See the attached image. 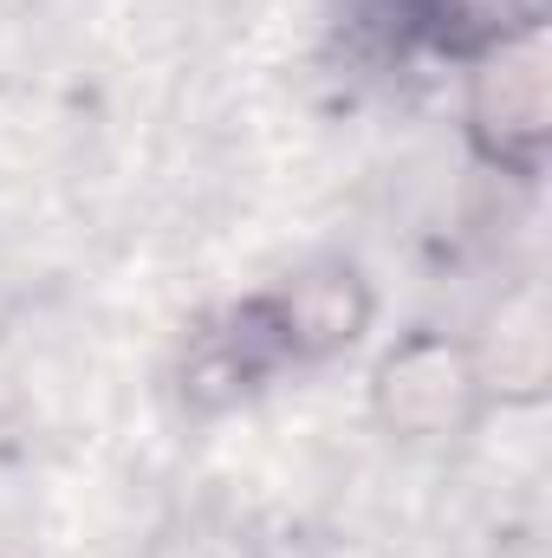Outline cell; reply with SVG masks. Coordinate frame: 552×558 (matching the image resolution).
<instances>
[{"label": "cell", "instance_id": "cell-7", "mask_svg": "<svg viewBox=\"0 0 552 558\" xmlns=\"http://www.w3.org/2000/svg\"><path fill=\"white\" fill-rule=\"evenodd\" d=\"M0 338H7V299H0Z\"/></svg>", "mask_w": 552, "mask_h": 558}, {"label": "cell", "instance_id": "cell-3", "mask_svg": "<svg viewBox=\"0 0 552 558\" xmlns=\"http://www.w3.org/2000/svg\"><path fill=\"white\" fill-rule=\"evenodd\" d=\"M254 305H261V318H267V331H274V344L292 377L351 357L371 338V325H377V286H371V274L351 254L299 260L292 274L261 286Z\"/></svg>", "mask_w": 552, "mask_h": 558}, {"label": "cell", "instance_id": "cell-4", "mask_svg": "<svg viewBox=\"0 0 552 558\" xmlns=\"http://www.w3.org/2000/svg\"><path fill=\"white\" fill-rule=\"evenodd\" d=\"M286 377L292 371L279 357V344H274V331H267V318H261V305H254V292L202 312L182 331V351H176V371H169L182 416H195V422L235 416V410L261 403Z\"/></svg>", "mask_w": 552, "mask_h": 558}, {"label": "cell", "instance_id": "cell-5", "mask_svg": "<svg viewBox=\"0 0 552 558\" xmlns=\"http://www.w3.org/2000/svg\"><path fill=\"white\" fill-rule=\"evenodd\" d=\"M143 558H267V553H261V539L235 513H221V507H182V513H169L149 533Z\"/></svg>", "mask_w": 552, "mask_h": 558}, {"label": "cell", "instance_id": "cell-2", "mask_svg": "<svg viewBox=\"0 0 552 558\" xmlns=\"http://www.w3.org/2000/svg\"><path fill=\"white\" fill-rule=\"evenodd\" d=\"M461 143L507 182H540L552 162V20L527 13L461 52Z\"/></svg>", "mask_w": 552, "mask_h": 558}, {"label": "cell", "instance_id": "cell-1", "mask_svg": "<svg viewBox=\"0 0 552 558\" xmlns=\"http://www.w3.org/2000/svg\"><path fill=\"white\" fill-rule=\"evenodd\" d=\"M364 410H371V428L391 448L442 454V448H461L501 403H494V384H488L475 331L422 318V325H404L371 357Z\"/></svg>", "mask_w": 552, "mask_h": 558}, {"label": "cell", "instance_id": "cell-6", "mask_svg": "<svg viewBox=\"0 0 552 558\" xmlns=\"http://www.w3.org/2000/svg\"><path fill=\"white\" fill-rule=\"evenodd\" d=\"M494 558H547V539H540V533H507V539L494 546Z\"/></svg>", "mask_w": 552, "mask_h": 558}]
</instances>
